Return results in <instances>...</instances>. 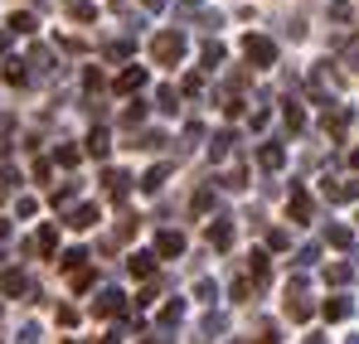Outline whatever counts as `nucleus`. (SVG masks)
Listing matches in <instances>:
<instances>
[{"label": "nucleus", "mask_w": 359, "mask_h": 344, "mask_svg": "<svg viewBox=\"0 0 359 344\" xmlns=\"http://www.w3.org/2000/svg\"><path fill=\"white\" fill-rule=\"evenodd\" d=\"M146 344H170V340H165V335H151V340H146Z\"/></svg>", "instance_id": "32"}, {"label": "nucleus", "mask_w": 359, "mask_h": 344, "mask_svg": "<svg viewBox=\"0 0 359 344\" xmlns=\"http://www.w3.org/2000/svg\"><path fill=\"white\" fill-rule=\"evenodd\" d=\"M257 160H262L267 170H282V165H287V151H282L277 141H262V151H257Z\"/></svg>", "instance_id": "4"}, {"label": "nucleus", "mask_w": 359, "mask_h": 344, "mask_svg": "<svg viewBox=\"0 0 359 344\" xmlns=\"http://www.w3.org/2000/svg\"><path fill=\"white\" fill-rule=\"evenodd\" d=\"M141 5H146V10H165L170 0H141Z\"/></svg>", "instance_id": "30"}, {"label": "nucleus", "mask_w": 359, "mask_h": 344, "mask_svg": "<svg viewBox=\"0 0 359 344\" xmlns=\"http://www.w3.org/2000/svg\"><path fill=\"white\" fill-rule=\"evenodd\" d=\"M146 83V68H126V73H117V92H136Z\"/></svg>", "instance_id": "9"}, {"label": "nucleus", "mask_w": 359, "mask_h": 344, "mask_svg": "<svg viewBox=\"0 0 359 344\" xmlns=\"http://www.w3.org/2000/svg\"><path fill=\"white\" fill-rule=\"evenodd\" d=\"M180 315H184V305H180V301H170V305H165V310H161V325H175Z\"/></svg>", "instance_id": "25"}, {"label": "nucleus", "mask_w": 359, "mask_h": 344, "mask_svg": "<svg viewBox=\"0 0 359 344\" xmlns=\"http://www.w3.org/2000/svg\"><path fill=\"white\" fill-rule=\"evenodd\" d=\"M156 102H161V112H165V116L180 112V107H175V102H180V97H175V88H161V92H156Z\"/></svg>", "instance_id": "22"}, {"label": "nucleus", "mask_w": 359, "mask_h": 344, "mask_svg": "<svg viewBox=\"0 0 359 344\" xmlns=\"http://www.w3.org/2000/svg\"><path fill=\"white\" fill-rule=\"evenodd\" d=\"M229 151H233V131H219V136H214V146H209V156H214V160H224Z\"/></svg>", "instance_id": "14"}, {"label": "nucleus", "mask_w": 359, "mask_h": 344, "mask_svg": "<svg viewBox=\"0 0 359 344\" xmlns=\"http://www.w3.org/2000/svg\"><path fill=\"white\" fill-rule=\"evenodd\" d=\"M345 126H350V107H325V131L330 136H340Z\"/></svg>", "instance_id": "8"}, {"label": "nucleus", "mask_w": 359, "mask_h": 344, "mask_svg": "<svg viewBox=\"0 0 359 344\" xmlns=\"http://www.w3.org/2000/svg\"><path fill=\"white\" fill-rule=\"evenodd\" d=\"M88 151H93V156H107V131H93V141H88Z\"/></svg>", "instance_id": "26"}, {"label": "nucleus", "mask_w": 359, "mask_h": 344, "mask_svg": "<svg viewBox=\"0 0 359 344\" xmlns=\"http://www.w3.org/2000/svg\"><path fill=\"white\" fill-rule=\"evenodd\" d=\"M5 78H10V83H29V73H25L20 58H5Z\"/></svg>", "instance_id": "21"}, {"label": "nucleus", "mask_w": 359, "mask_h": 344, "mask_svg": "<svg viewBox=\"0 0 359 344\" xmlns=\"http://www.w3.org/2000/svg\"><path fill=\"white\" fill-rule=\"evenodd\" d=\"M311 214H316V209H311V194H306V189H292V219H297V223H311Z\"/></svg>", "instance_id": "7"}, {"label": "nucleus", "mask_w": 359, "mask_h": 344, "mask_svg": "<svg viewBox=\"0 0 359 344\" xmlns=\"http://www.w3.org/2000/svg\"><path fill=\"white\" fill-rule=\"evenodd\" d=\"M350 165H355V170H359V151H355V156H350Z\"/></svg>", "instance_id": "34"}, {"label": "nucleus", "mask_w": 359, "mask_h": 344, "mask_svg": "<svg viewBox=\"0 0 359 344\" xmlns=\"http://www.w3.org/2000/svg\"><path fill=\"white\" fill-rule=\"evenodd\" d=\"M151 54H156V63H161V68H175L180 58H184V34H180V29H165V34H156Z\"/></svg>", "instance_id": "1"}, {"label": "nucleus", "mask_w": 359, "mask_h": 344, "mask_svg": "<svg viewBox=\"0 0 359 344\" xmlns=\"http://www.w3.org/2000/svg\"><path fill=\"white\" fill-rule=\"evenodd\" d=\"M345 344H359V335H350V340H345Z\"/></svg>", "instance_id": "35"}, {"label": "nucleus", "mask_w": 359, "mask_h": 344, "mask_svg": "<svg viewBox=\"0 0 359 344\" xmlns=\"http://www.w3.org/2000/svg\"><path fill=\"white\" fill-rule=\"evenodd\" d=\"M68 15H73V20H83V25H88V20H93V15H97V10H93V5H88V0H68Z\"/></svg>", "instance_id": "20"}, {"label": "nucleus", "mask_w": 359, "mask_h": 344, "mask_svg": "<svg viewBox=\"0 0 359 344\" xmlns=\"http://www.w3.org/2000/svg\"><path fill=\"white\" fill-rule=\"evenodd\" d=\"M93 219H97V209H93V204H78V209H73V219H68V223H73V228H88V223H93Z\"/></svg>", "instance_id": "16"}, {"label": "nucleus", "mask_w": 359, "mask_h": 344, "mask_svg": "<svg viewBox=\"0 0 359 344\" xmlns=\"http://www.w3.org/2000/svg\"><path fill=\"white\" fill-rule=\"evenodd\" d=\"M209 242H214V247H229V242H233V228H229V219H214V228H209Z\"/></svg>", "instance_id": "11"}, {"label": "nucleus", "mask_w": 359, "mask_h": 344, "mask_svg": "<svg viewBox=\"0 0 359 344\" xmlns=\"http://www.w3.org/2000/svg\"><path fill=\"white\" fill-rule=\"evenodd\" d=\"M219 63H224V44H209L204 49V68H219Z\"/></svg>", "instance_id": "24"}, {"label": "nucleus", "mask_w": 359, "mask_h": 344, "mask_svg": "<svg viewBox=\"0 0 359 344\" xmlns=\"http://www.w3.org/2000/svg\"><path fill=\"white\" fill-rule=\"evenodd\" d=\"M156 252H161V257H180V252H184V238H180L175 228H165L156 238Z\"/></svg>", "instance_id": "6"}, {"label": "nucleus", "mask_w": 359, "mask_h": 344, "mask_svg": "<svg viewBox=\"0 0 359 344\" xmlns=\"http://www.w3.org/2000/svg\"><path fill=\"white\" fill-rule=\"evenodd\" d=\"M29 63H34V78H39V83H49V78L59 73V68H54V54H49V49H34V54H29Z\"/></svg>", "instance_id": "3"}, {"label": "nucleus", "mask_w": 359, "mask_h": 344, "mask_svg": "<svg viewBox=\"0 0 359 344\" xmlns=\"http://www.w3.org/2000/svg\"><path fill=\"white\" fill-rule=\"evenodd\" d=\"M34 25H39V15H29V10H20V15H10V25H5V29H10V34H29Z\"/></svg>", "instance_id": "10"}, {"label": "nucleus", "mask_w": 359, "mask_h": 344, "mask_svg": "<svg viewBox=\"0 0 359 344\" xmlns=\"http://www.w3.org/2000/svg\"><path fill=\"white\" fill-rule=\"evenodd\" d=\"M243 54H248V63H257V68H272L277 63V44L267 34H248L243 39Z\"/></svg>", "instance_id": "2"}, {"label": "nucleus", "mask_w": 359, "mask_h": 344, "mask_svg": "<svg viewBox=\"0 0 359 344\" xmlns=\"http://www.w3.org/2000/svg\"><path fill=\"white\" fill-rule=\"evenodd\" d=\"M107 54H112V58H126V54H131V39H117V44L107 49Z\"/></svg>", "instance_id": "29"}, {"label": "nucleus", "mask_w": 359, "mask_h": 344, "mask_svg": "<svg viewBox=\"0 0 359 344\" xmlns=\"http://www.w3.org/2000/svg\"><path fill=\"white\" fill-rule=\"evenodd\" d=\"M350 315H355V301L350 296H330L325 301V320H350Z\"/></svg>", "instance_id": "5"}, {"label": "nucleus", "mask_w": 359, "mask_h": 344, "mask_svg": "<svg viewBox=\"0 0 359 344\" xmlns=\"http://www.w3.org/2000/svg\"><path fill=\"white\" fill-rule=\"evenodd\" d=\"M306 344H325V340H320V335H306Z\"/></svg>", "instance_id": "33"}, {"label": "nucleus", "mask_w": 359, "mask_h": 344, "mask_svg": "<svg viewBox=\"0 0 359 344\" xmlns=\"http://www.w3.org/2000/svg\"><path fill=\"white\" fill-rule=\"evenodd\" d=\"M194 296H199V301H214L219 291H214V282H199V287H194Z\"/></svg>", "instance_id": "28"}, {"label": "nucleus", "mask_w": 359, "mask_h": 344, "mask_svg": "<svg viewBox=\"0 0 359 344\" xmlns=\"http://www.w3.org/2000/svg\"><path fill=\"white\" fill-rule=\"evenodd\" d=\"M325 238H330V247H345V252L355 247V233H350V228H340V223H330V228H325Z\"/></svg>", "instance_id": "12"}, {"label": "nucleus", "mask_w": 359, "mask_h": 344, "mask_svg": "<svg viewBox=\"0 0 359 344\" xmlns=\"http://www.w3.org/2000/svg\"><path fill=\"white\" fill-rule=\"evenodd\" d=\"M5 49H10V29H0V54H5Z\"/></svg>", "instance_id": "31"}, {"label": "nucleus", "mask_w": 359, "mask_h": 344, "mask_svg": "<svg viewBox=\"0 0 359 344\" xmlns=\"http://www.w3.org/2000/svg\"><path fill=\"white\" fill-rule=\"evenodd\" d=\"M330 20H335V25H345V20H355V10H350L345 0H335V5H330Z\"/></svg>", "instance_id": "23"}, {"label": "nucleus", "mask_w": 359, "mask_h": 344, "mask_svg": "<svg viewBox=\"0 0 359 344\" xmlns=\"http://www.w3.org/2000/svg\"><path fill=\"white\" fill-rule=\"evenodd\" d=\"M97 310H102V315L121 310V291H117V287H102V296H97Z\"/></svg>", "instance_id": "13"}, {"label": "nucleus", "mask_w": 359, "mask_h": 344, "mask_svg": "<svg viewBox=\"0 0 359 344\" xmlns=\"http://www.w3.org/2000/svg\"><path fill=\"white\" fill-rule=\"evenodd\" d=\"M102 184H107V189H112V194H117V199H121L131 179H126V174H121V170H107V174H102Z\"/></svg>", "instance_id": "18"}, {"label": "nucleus", "mask_w": 359, "mask_h": 344, "mask_svg": "<svg viewBox=\"0 0 359 344\" xmlns=\"http://www.w3.org/2000/svg\"><path fill=\"white\" fill-rule=\"evenodd\" d=\"M165 174H170V170H165V165H156V170H151V174H146V179H141V189H146V194H156V189L165 184Z\"/></svg>", "instance_id": "19"}, {"label": "nucleus", "mask_w": 359, "mask_h": 344, "mask_svg": "<svg viewBox=\"0 0 359 344\" xmlns=\"http://www.w3.org/2000/svg\"><path fill=\"white\" fill-rule=\"evenodd\" d=\"M316 257H320V247H316V242H311V247H301V252H297V267H311V262H316Z\"/></svg>", "instance_id": "27"}, {"label": "nucleus", "mask_w": 359, "mask_h": 344, "mask_svg": "<svg viewBox=\"0 0 359 344\" xmlns=\"http://www.w3.org/2000/svg\"><path fill=\"white\" fill-rule=\"evenodd\" d=\"M350 277H355V267H345V262H335V267H325V282H330V287H345Z\"/></svg>", "instance_id": "15"}, {"label": "nucleus", "mask_w": 359, "mask_h": 344, "mask_svg": "<svg viewBox=\"0 0 359 344\" xmlns=\"http://www.w3.org/2000/svg\"><path fill=\"white\" fill-rule=\"evenodd\" d=\"M131 272H136V277H151V272H156V257H151V252H136V257H131Z\"/></svg>", "instance_id": "17"}]
</instances>
